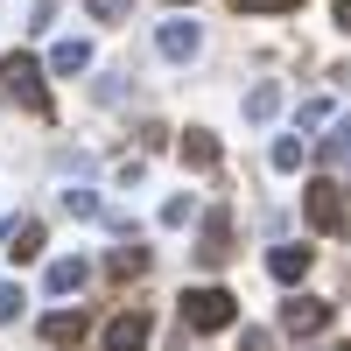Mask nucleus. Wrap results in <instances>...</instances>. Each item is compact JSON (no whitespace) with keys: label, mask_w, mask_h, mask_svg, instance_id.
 Returning <instances> with one entry per match:
<instances>
[{"label":"nucleus","mask_w":351,"mask_h":351,"mask_svg":"<svg viewBox=\"0 0 351 351\" xmlns=\"http://www.w3.org/2000/svg\"><path fill=\"white\" fill-rule=\"evenodd\" d=\"M330 120V99H302V112H295V134H309V127H324Z\"/></svg>","instance_id":"21"},{"label":"nucleus","mask_w":351,"mask_h":351,"mask_svg":"<svg viewBox=\"0 0 351 351\" xmlns=\"http://www.w3.org/2000/svg\"><path fill=\"white\" fill-rule=\"evenodd\" d=\"M64 211H71V218H99L106 204H99V190H77V183H71V190H64Z\"/></svg>","instance_id":"16"},{"label":"nucleus","mask_w":351,"mask_h":351,"mask_svg":"<svg viewBox=\"0 0 351 351\" xmlns=\"http://www.w3.org/2000/svg\"><path fill=\"white\" fill-rule=\"evenodd\" d=\"M274 112H281V84H274V77H260L253 92H246V120H253V127H267Z\"/></svg>","instance_id":"14"},{"label":"nucleus","mask_w":351,"mask_h":351,"mask_svg":"<svg viewBox=\"0 0 351 351\" xmlns=\"http://www.w3.org/2000/svg\"><path fill=\"white\" fill-rule=\"evenodd\" d=\"M324 155H330V162H344V169H351V120H337V127H330V134H324Z\"/></svg>","instance_id":"18"},{"label":"nucleus","mask_w":351,"mask_h":351,"mask_svg":"<svg viewBox=\"0 0 351 351\" xmlns=\"http://www.w3.org/2000/svg\"><path fill=\"white\" fill-rule=\"evenodd\" d=\"M309 260H316L309 246H274V253H267V274H274V281H288V288H295V281L309 274Z\"/></svg>","instance_id":"11"},{"label":"nucleus","mask_w":351,"mask_h":351,"mask_svg":"<svg viewBox=\"0 0 351 351\" xmlns=\"http://www.w3.org/2000/svg\"><path fill=\"white\" fill-rule=\"evenodd\" d=\"M344 211H351V190H344Z\"/></svg>","instance_id":"26"},{"label":"nucleus","mask_w":351,"mask_h":351,"mask_svg":"<svg viewBox=\"0 0 351 351\" xmlns=\"http://www.w3.org/2000/svg\"><path fill=\"white\" fill-rule=\"evenodd\" d=\"M232 316H239L232 288H183V330L211 337V330H232Z\"/></svg>","instance_id":"3"},{"label":"nucleus","mask_w":351,"mask_h":351,"mask_svg":"<svg viewBox=\"0 0 351 351\" xmlns=\"http://www.w3.org/2000/svg\"><path fill=\"white\" fill-rule=\"evenodd\" d=\"M148 337H155V324H148V309H120V316H112V324H106L99 351H141Z\"/></svg>","instance_id":"5"},{"label":"nucleus","mask_w":351,"mask_h":351,"mask_svg":"<svg viewBox=\"0 0 351 351\" xmlns=\"http://www.w3.org/2000/svg\"><path fill=\"white\" fill-rule=\"evenodd\" d=\"M155 43H162L169 64H190V56L204 49V28H197V21H162V36H155Z\"/></svg>","instance_id":"7"},{"label":"nucleus","mask_w":351,"mask_h":351,"mask_svg":"<svg viewBox=\"0 0 351 351\" xmlns=\"http://www.w3.org/2000/svg\"><path fill=\"white\" fill-rule=\"evenodd\" d=\"M43 71H49V77H77V71H92V43H84V36H64V43L49 49Z\"/></svg>","instance_id":"9"},{"label":"nucleus","mask_w":351,"mask_h":351,"mask_svg":"<svg viewBox=\"0 0 351 351\" xmlns=\"http://www.w3.org/2000/svg\"><path fill=\"white\" fill-rule=\"evenodd\" d=\"M337 351H351V344H337Z\"/></svg>","instance_id":"27"},{"label":"nucleus","mask_w":351,"mask_h":351,"mask_svg":"<svg viewBox=\"0 0 351 351\" xmlns=\"http://www.w3.org/2000/svg\"><path fill=\"white\" fill-rule=\"evenodd\" d=\"M197 260H204V267H225V260H232V211H211V218H204Z\"/></svg>","instance_id":"8"},{"label":"nucleus","mask_w":351,"mask_h":351,"mask_svg":"<svg viewBox=\"0 0 351 351\" xmlns=\"http://www.w3.org/2000/svg\"><path fill=\"white\" fill-rule=\"evenodd\" d=\"M302 0H232V14H295Z\"/></svg>","instance_id":"19"},{"label":"nucleus","mask_w":351,"mask_h":351,"mask_svg":"<svg viewBox=\"0 0 351 351\" xmlns=\"http://www.w3.org/2000/svg\"><path fill=\"white\" fill-rule=\"evenodd\" d=\"M267 162H274L281 176H288V169H302V134H281V141H274V155H267Z\"/></svg>","instance_id":"17"},{"label":"nucleus","mask_w":351,"mask_h":351,"mask_svg":"<svg viewBox=\"0 0 351 351\" xmlns=\"http://www.w3.org/2000/svg\"><path fill=\"white\" fill-rule=\"evenodd\" d=\"M0 92H8L14 106H28V112H43V120H49V71H43L28 49H8V56H0Z\"/></svg>","instance_id":"1"},{"label":"nucleus","mask_w":351,"mask_h":351,"mask_svg":"<svg viewBox=\"0 0 351 351\" xmlns=\"http://www.w3.org/2000/svg\"><path fill=\"white\" fill-rule=\"evenodd\" d=\"M134 274H148V246H141V232L112 253V281H134Z\"/></svg>","instance_id":"15"},{"label":"nucleus","mask_w":351,"mask_h":351,"mask_svg":"<svg viewBox=\"0 0 351 351\" xmlns=\"http://www.w3.org/2000/svg\"><path fill=\"white\" fill-rule=\"evenodd\" d=\"M84 281H92V267H84L77 253H64V260H49V274H43V288H49V295H77Z\"/></svg>","instance_id":"10"},{"label":"nucleus","mask_w":351,"mask_h":351,"mask_svg":"<svg viewBox=\"0 0 351 351\" xmlns=\"http://www.w3.org/2000/svg\"><path fill=\"white\" fill-rule=\"evenodd\" d=\"M330 316H337V302H324V295H295V302H281V330H288V337H324Z\"/></svg>","instance_id":"4"},{"label":"nucleus","mask_w":351,"mask_h":351,"mask_svg":"<svg viewBox=\"0 0 351 351\" xmlns=\"http://www.w3.org/2000/svg\"><path fill=\"white\" fill-rule=\"evenodd\" d=\"M190 218H197V197H169L162 204V225H190Z\"/></svg>","instance_id":"23"},{"label":"nucleus","mask_w":351,"mask_h":351,"mask_svg":"<svg viewBox=\"0 0 351 351\" xmlns=\"http://www.w3.org/2000/svg\"><path fill=\"white\" fill-rule=\"evenodd\" d=\"M337 28H351V0H337Z\"/></svg>","instance_id":"25"},{"label":"nucleus","mask_w":351,"mask_h":351,"mask_svg":"<svg viewBox=\"0 0 351 351\" xmlns=\"http://www.w3.org/2000/svg\"><path fill=\"white\" fill-rule=\"evenodd\" d=\"M49 21H56V0H36V8H28V36H43Z\"/></svg>","instance_id":"24"},{"label":"nucleus","mask_w":351,"mask_h":351,"mask_svg":"<svg viewBox=\"0 0 351 351\" xmlns=\"http://www.w3.org/2000/svg\"><path fill=\"white\" fill-rule=\"evenodd\" d=\"M84 337H92L84 309H56V316H43V344H56V351H77Z\"/></svg>","instance_id":"6"},{"label":"nucleus","mask_w":351,"mask_h":351,"mask_svg":"<svg viewBox=\"0 0 351 351\" xmlns=\"http://www.w3.org/2000/svg\"><path fill=\"white\" fill-rule=\"evenodd\" d=\"M8 253H14V267H21V260H36V253H43V218H14V225H8Z\"/></svg>","instance_id":"12"},{"label":"nucleus","mask_w":351,"mask_h":351,"mask_svg":"<svg viewBox=\"0 0 351 351\" xmlns=\"http://www.w3.org/2000/svg\"><path fill=\"white\" fill-rule=\"evenodd\" d=\"M218 155H225V148H218L211 127H190V134H183V162H190V169H218Z\"/></svg>","instance_id":"13"},{"label":"nucleus","mask_w":351,"mask_h":351,"mask_svg":"<svg viewBox=\"0 0 351 351\" xmlns=\"http://www.w3.org/2000/svg\"><path fill=\"white\" fill-rule=\"evenodd\" d=\"M134 14V0H92V21H106V28H120Z\"/></svg>","instance_id":"20"},{"label":"nucleus","mask_w":351,"mask_h":351,"mask_svg":"<svg viewBox=\"0 0 351 351\" xmlns=\"http://www.w3.org/2000/svg\"><path fill=\"white\" fill-rule=\"evenodd\" d=\"M21 302H28V295H21V281H0V324H14Z\"/></svg>","instance_id":"22"},{"label":"nucleus","mask_w":351,"mask_h":351,"mask_svg":"<svg viewBox=\"0 0 351 351\" xmlns=\"http://www.w3.org/2000/svg\"><path fill=\"white\" fill-rule=\"evenodd\" d=\"M302 218H309V232L337 239V232L351 225V211H344V183H330V176H309V183H302Z\"/></svg>","instance_id":"2"}]
</instances>
